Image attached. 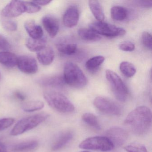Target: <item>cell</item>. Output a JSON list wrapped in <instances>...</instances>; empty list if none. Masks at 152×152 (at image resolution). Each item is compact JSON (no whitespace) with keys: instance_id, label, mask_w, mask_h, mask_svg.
Masks as SVG:
<instances>
[{"instance_id":"40","label":"cell","mask_w":152,"mask_h":152,"mask_svg":"<svg viewBox=\"0 0 152 152\" xmlns=\"http://www.w3.org/2000/svg\"><path fill=\"white\" fill-rule=\"evenodd\" d=\"M88 152V151H83V152Z\"/></svg>"},{"instance_id":"23","label":"cell","mask_w":152,"mask_h":152,"mask_svg":"<svg viewBox=\"0 0 152 152\" xmlns=\"http://www.w3.org/2000/svg\"><path fill=\"white\" fill-rule=\"evenodd\" d=\"M128 15V10L124 7L113 6L111 8V17L115 21H123L127 18Z\"/></svg>"},{"instance_id":"20","label":"cell","mask_w":152,"mask_h":152,"mask_svg":"<svg viewBox=\"0 0 152 152\" xmlns=\"http://www.w3.org/2000/svg\"><path fill=\"white\" fill-rule=\"evenodd\" d=\"M56 46L59 52L68 56L74 54L77 49V45L75 43H68L62 41H58L56 43Z\"/></svg>"},{"instance_id":"14","label":"cell","mask_w":152,"mask_h":152,"mask_svg":"<svg viewBox=\"0 0 152 152\" xmlns=\"http://www.w3.org/2000/svg\"><path fill=\"white\" fill-rule=\"evenodd\" d=\"M73 134L71 131L64 132L59 135L52 144L51 148L53 151H58L64 148L72 139Z\"/></svg>"},{"instance_id":"24","label":"cell","mask_w":152,"mask_h":152,"mask_svg":"<svg viewBox=\"0 0 152 152\" xmlns=\"http://www.w3.org/2000/svg\"><path fill=\"white\" fill-rule=\"evenodd\" d=\"M44 104L39 100H33L24 103L22 105V109L26 112H33L39 111L44 107Z\"/></svg>"},{"instance_id":"3","label":"cell","mask_w":152,"mask_h":152,"mask_svg":"<svg viewBox=\"0 0 152 152\" xmlns=\"http://www.w3.org/2000/svg\"><path fill=\"white\" fill-rule=\"evenodd\" d=\"M43 96L49 105L58 112L66 113L75 110L72 103L62 93L49 91L44 92Z\"/></svg>"},{"instance_id":"5","label":"cell","mask_w":152,"mask_h":152,"mask_svg":"<svg viewBox=\"0 0 152 152\" xmlns=\"http://www.w3.org/2000/svg\"><path fill=\"white\" fill-rule=\"evenodd\" d=\"M106 77L116 99L121 102L126 101L128 98L129 91L120 76L113 71L107 70Z\"/></svg>"},{"instance_id":"37","label":"cell","mask_w":152,"mask_h":152,"mask_svg":"<svg viewBox=\"0 0 152 152\" xmlns=\"http://www.w3.org/2000/svg\"><path fill=\"white\" fill-rule=\"evenodd\" d=\"M35 4H37L38 6H44L48 5L49 3L51 2L50 1H47V0H42V1H32Z\"/></svg>"},{"instance_id":"8","label":"cell","mask_w":152,"mask_h":152,"mask_svg":"<svg viewBox=\"0 0 152 152\" xmlns=\"http://www.w3.org/2000/svg\"><path fill=\"white\" fill-rule=\"evenodd\" d=\"M93 104L97 109L106 114L119 116L122 113V108L119 104L104 97H97Z\"/></svg>"},{"instance_id":"33","label":"cell","mask_w":152,"mask_h":152,"mask_svg":"<svg viewBox=\"0 0 152 152\" xmlns=\"http://www.w3.org/2000/svg\"><path fill=\"white\" fill-rule=\"evenodd\" d=\"M13 118H5L0 119V131L9 128L15 122Z\"/></svg>"},{"instance_id":"31","label":"cell","mask_w":152,"mask_h":152,"mask_svg":"<svg viewBox=\"0 0 152 152\" xmlns=\"http://www.w3.org/2000/svg\"><path fill=\"white\" fill-rule=\"evenodd\" d=\"M2 26L5 30L10 31H15L17 30V23L11 20H4L2 22Z\"/></svg>"},{"instance_id":"36","label":"cell","mask_w":152,"mask_h":152,"mask_svg":"<svg viewBox=\"0 0 152 152\" xmlns=\"http://www.w3.org/2000/svg\"><path fill=\"white\" fill-rule=\"evenodd\" d=\"M138 5L143 7H151L152 6V1L148 0H140L136 1Z\"/></svg>"},{"instance_id":"4","label":"cell","mask_w":152,"mask_h":152,"mask_svg":"<svg viewBox=\"0 0 152 152\" xmlns=\"http://www.w3.org/2000/svg\"><path fill=\"white\" fill-rule=\"evenodd\" d=\"M49 116L48 114L42 113L23 118L15 125L10 134L12 136H18L31 130L46 121Z\"/></svg>"},{"instance_id":"10","label":"cell","mask_w":152,"mask_h":152,"mask_svg":"<svg viewBox=\"0 0 152 152\" xmlns=\"http://www.w3.org/2000/svg\"><path fill=\"white\" fill-rule=\"evenodd\" d=\"M26 12L24 1H12L1 11V15L6 18H15Z\"/></svg>"},{"instance_id":"25","label":"cell","mask_w":152,"mask_h":152,"mask_svg":"<svg viewBox=\"0 0 152 152\" xmlns=\"http://www.w3.org/2000/svg\"><path fill=\"white\" fill-rule=\"evenodd\" d=\"M38 145L39 143L37 140H31L23 141L15 145L14 147V150L19 152L31 150L37 148Z\"/></svg>"},{"instance_id":"6","label":"cell","mask_w":152,"mask_h":152,"mask_svg":"<svg viewBox=\"0 0 152 152\" xmlns=\"http://www.w3.org/2000/svg\"><path fill=\"white\" fill-rule=\"evenodd\" d=\"M82 149L107 152L114 148L113 144L106 137L96 136L84 140L79 145Z\"/></svg>"},{"instance_id":"38","label":"cell","mask_w":152,"mask_h":152,"mask_svg":"<svg viewBox=\"0 0 152 152\" xmlns=\"http://www.w3.org/2000/svg\"><path fill=\"white\" fill-rule=\"evenodd\" d=\"M15 96L18 99L21 100H24L25 99V96L23 94L20 92H17L15 93Z\"/></svg>"},{"instance_id":"21","label":"cell","mask_w":152,"mask_h":152,"mask_svg":"<svg viewBox=\"0 0 152 152\" xmlns=\"http://www.w3.org/2000/svg\"><path fill=\"white\" fill-rule=\"evenodd\" d=\"M39 82L40 85L44 87L58 88L62 87L65 82L64 78L56 76L43 78L40 80Z\"/></svg>"},{"instance_id":"12","label":"cell","mask_w":152,"mask_h":152,"mask_svg":"<svg viewBox=\"0 0 152 152\" xmlns=\"http://www.w3.org/2000/svg\"><path fill=\"white\" fill-rule=\"evenodd\" d=\"M80 13L76 7L71 6L67 9L63 17L64 24L68 28L74 27L78 24Z\"/></svg>"},{"instance_id":"28","label":"cell","mask_w":152,"mask_h":152,"mask_svg":"<svg viewBox=\"0 0 152 152\" xmlns=\"http://www.w3.org/2000/svg\"><path fill=\"white\" fill-rule=\"evenodd\" d=\"M104 57L102 56L93 57L90 58L86 62V68L89 71H95L104 63Z\"/></svg>"},{"instance_id":"18","label":"cell","mask_w":152,"mask_h":152,"mask_svg":"<svg viewBox=\"0 0 152 152\" xmlns=\"http://www.w3.org/2000/svg\"><path fill=\"white\" fill-rule=\"evenodd\" d=\"M47 42V40L43 37L39 39L30 38L26 40V45L29 50L37 52L46 47Z\"/></svg>"},{"instance_id":"39","label":"cell","mask_w":152,"mask_h":152,"mask_svg":"<svg viewBox=\"0 0 152 152\" xmlns=\"http://www.w3.org/2000/svg\"><path fill=\"white\" fill-rule=\"evenodd\" d=\"M0 152H7V147L1 141H0Z\"/></svg>"},{"instance_id":"34","label":"cell","mask_w":152,"mask_h":152,"mask_svg":"<svg viewBox=\"0 0 152 152\" xmlns=\"http://www.w3.org/2000/svg\"><path fill=\"white\" fill-rule=\"evenodd\" d=\"M119 48L121 50L127 52H131L135 49V46L132 42L129 41H125L119 45Z\"/></svg>"},{"instance_id":"1","label":"cell","mask_w":152,"mask_h":152,"mask_svg":"<svg viewBox=\"0 0 152 152\" xmlns=\"http://www.w3.org/2000/svg\"><path fill=\"white\" fill-rule=\"evenodd\" d=\"M124 123L135 135H144L148 132L151 127V110L145 106L138 107L128 114Z\"/></svg>"},{"instance_id":"35","label":"cell","mask_w":152,"mask_h":152,"mask_svg":"<svg viewBox=\"0 0 152 152\" xmlns=\"http://www.w3.org/2000/svg\"><path fill=\"white\" fill-rule=\"evenodd\" d=\"M10 48V44L7 40L0 34V50H7Z\"/></svg>"},{"instance_id":"13","label":"cell","mask_w":152,"mask_h":152,"mask_svg":"<svg viewBox=\"0 0 152 152\" xmlns=\"http://www.w3.org/2000/svg\"><path fill=\"white\" fill-rule=\"evenodd\" d=\"M42 23L47 32L51 38L56 36L59 29V21L55 17L47 15L42 18Z\"/></svg>"},{"instance_id":"2","label":"cell","mask_w":152,"mask_h":152,"mask_svg":"<svg viewBox=\"0 0 152 152\" xmlns=\"http://www.w3.org/2000/svg\"><path fill=\"white\" fill-rule=\"evenodd\" d=\"M64 79L67 85L76 88H82L88 83L87 77L80 68L71 62L65 65Z\"/></svg>"},{"instance_id":"22","label":"cell","mask_w":152,"mask_h":152,"mask_svg":"<svg viewBox=\"0 0 152 152\" xmlns=\"http://www.w3.org/2000/svg\"><path fill=\"white\" fill-rule=\"evenodd\" d=\"M78 34L82 39L88 41H98L101 39L100 35L90 28H80L78 31Z\"/></svg>"},{"instance_id":"27","label":"cell","mask_w":152,"mask_h":152,"mask_svg":"<svg viewBox=\"0 0 152 152\" xmlns=\"http://www.w3.org/2000/svg\"><path fill=\"white\" fill-rule=\"evenodd\" d=\"M120 70L122 73L128 78H131L135 75L137 70L135 66L129 62L124 61L120 65Z\"/></svg>"},{"instance_id":"17","label":"cell","mask_w":152,"mask_h":152,"mask_svg":"<svg viewBox=\"0 0 152 152\" xmlns=\"http://www.w3.org/2000/svg\"><path fill=\"white\" fill-rule=\"evenodd\" d=\"M17 56L14 53L8 51L0 52V64L10 68H12L17 65Z\"/></svg>"},{"instance_id":"7","label":"cell","mask_w":152,"mask_h":152,"mask_svg":"<svg viewBox=\"0 0 152 152\" xmlns=\"http://www.w3.org/2000/svg\"><path fill=\"white\" fill-rule=\"evenodd\" d=\"M89 27L99 35L109 38L123 36L125 35L126 33L123 28L103 22L91 23Z\"/></svg>"},{"instance_id":"19","label":"cell","mask_w":152,"mask_h":152,"mask_svg":"<svg viewBox=\"0 0 152 152\" xmlns=\"http://www.w3.org/2000/svg\"><path fill=\"white\" fill-rule=\"evenodd\" d=\"M89 6L91 12L98 22H103L105 15L102 6L97 1L91 0L89 1Z\"/></svg>"},{"instance_id":"41","label":"cell","mask_w":152,"mask_h":152,"mask_svg":"<svg viewBox=\"0 0 152 152\" xmlns=\"http://www.w3.org/2000/svg\"><path fill=\"white\" fill-rule=\"evenodd\" d=\"M1 73H0V79H1Z\"/></svg>"},{"instance_id":"30","label":"cell","mask_w":152,"mask_h":152,"mask_svg":"<svg viewBox=\"0 0 152 152\" xmlns=\"http://www.w3.org/2000/svg\"><path fill=\"white\" fill-rule=\"evenodd\" d=\"M26 8V13L28 14H34L39 12L41 10L40 6L35 4L33 1H24Z\"/></svg>"},{"instance_id":"29","label":"cell","mask_w":152,"mask_h":152,"mask_svg":"<svg viewBox=\"0 0 152 152\" xmlns=\"http://www.w3.org/2000/svg\"><path fill=\"white\" fill-rule=\"evenodd\" d=\"M124 149L127 152H148L143 145L138 144H132L125 146Z\"/></svg>"},{"instance_id":"15","label":"cell","mask_w":152,"mask_h":152,"mask_svg":"<svg viewBox=\"0 0 152 152\" xmlns=\"http://www.w3.org/2000/svg\"><path fill=\"white\" fill-rule=\"evenodd\" d=\"M26 31L30 36L34 39H39L43 37V32L40 26L36 23L33 20H28L25 23Z\"/></svg>"},{"instance_id":"9","label":"cell","mask_w":152,"mask_h":152,"mask_svg":"<svg viewBox=\"0 0 152 152\" xmlns=\"http://www.w3.org/2000/svg\"><path fill=\"white\" fill-rule=\"evenodd\" d=\"M106 137L115 147L121 146L128 139V134L124 129L120 127H113L107 130L105 132Z\"/></svg>"},{"instance_id":"16","label":"cell","mask_w":152,"mask_h":152,"mask_svg":"<svg viewBox=\"0 0 152 152\" xmlns=\"http://www.w3.org/2000/svg\"><path fill=\"white\" fill-rule=\"evenodd\" d=\"M37 58L42 64L44 66L50 65L55 58V52L52 48L45 47L37 52Z\"/></svg>"},{"instance_id":"11","label":"cell","mask_w":152,"mask_h":152,"mask_svg":"<svg viewBox=\"0 0 152 152\" xmlns=\"http://www.w3.org/2000/svg\"><path fill=\"white\" fill-rule=\"evenodd\" d=\"M17 65L21 72L27 74H34L38 70L37 61L31 56H23L18 58Z\"/></svg>"},{"instance_id":"26","label":"cell","mask_w":152,"mask_h":152,"mask_svg":"<svg viewBox=\"0 0 152 152\" xmlns=\"http://www.w3.org/2000/svg\"><path fill=\"white\" fill-rule=\"evenodd\" d=\"M83 121L90 127L97 130H100L101 126L96 115L91 113H85L82 116Z\"/></svg>"},{"instance_id":"32","label":"cell","mask_w":152,"mask_h":152,"mask_svg":"<svg viewBox=\"0 0 152 152\" xmlns=\"http://www.w3.org/2000/svg\"><path fill=\"white\" fill-rule=\"evenodd\" d=\"M142 40L144 46L148 49L152 50V35L148 32H144L142 34Z\"/></svg>"}]
</instances>
